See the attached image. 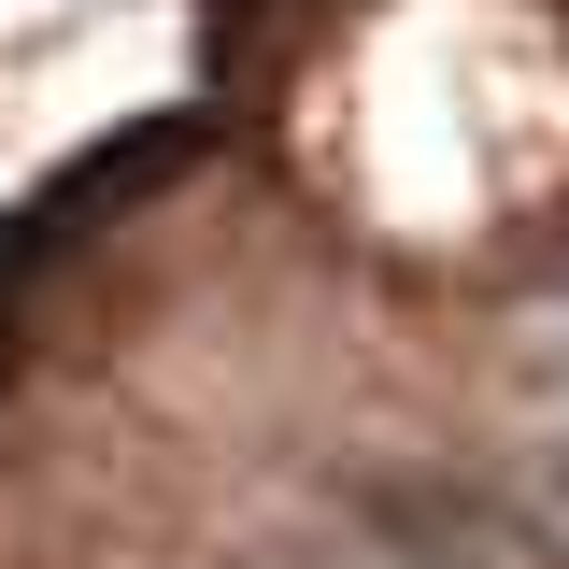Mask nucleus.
I'll list each match as a JSON object with an SVG mask.
<instances>
[{
	"label": "nucleus",
	"mask_w": 569,
	"mask_h": 569,
	"mask_svg": "<svg viewBox=\"0 0 569 569\" xmlns=\"http://www.w3.org/2000/svg\"><path fill=\"white\" fill-rule=\"evenodd\" d=\"M541 527H556V541H569V427H556V441H541Z\"/></svg>",
	"instance_id": "1"
}]
</instances>
